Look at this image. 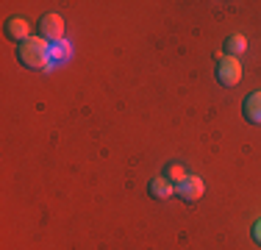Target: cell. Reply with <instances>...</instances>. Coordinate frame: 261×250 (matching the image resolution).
<instances>
[{"instance_id": "obj_1", "label": "cell", "mask_w": 261, "mask_h": 250, "mask_svg": "<svg viewBox=\"0 0 261 250\" xmlns=\"http://www.w3.org/2000/svg\"><path fill=\"white\" fill-rule=\"evenodd\" d=\"M17 59H20L22 67L28 70H47L50 64V42L42 39V36H31L22 45H17Z\"/></svg>"}, {"instance_id": "obj_2", "label": "cell", "mask_w": 261, "mask_h": 250, "mask_svg": "<svg viewBox=\"0 0 261 250\" xmlns=\"http://www.w3.org/2000/svg\"><path fill=\"white\" fill-rule=\"evenodd\" d=\"M214 59H217V81H220L222 86H236L242 81V64H239V59H231V56H225V53H214Z\"/></svg>"}, {"instance_id": "obj_3", "label": "cell", "mask_w": 261, "mask_h": 250, "mask_svg": "<svg viewBox=\"0 0 261 250\" xmlns=\"http://www.w3.org/2000/svg\"><path fill=\"white\" fill-rule=\"evenodd\" d=\"M39 36H42V39H47L50 45L64 42V17H61V14H45L39 20Z\"/></svg>"}, {"instance_id": "obj_4", "label": "cell", "mask_w": 261, "mask_h": 250, "mask_svg": "<svg viewBox=\"0 0 261 250\" xmlns=\"http://www.w3.org/2000/svg\"><path fill=\"white\" fill-rule=\"evenodd\" d=\"M203 192H206V184H203V178H197V175H186L181 184H175V195L184 200V203H197V200L203 197Z\"/></svg>"}, {"instance_id": "obj_5", "label": "cell", "mask_w": 261, "mask_h": 250, "mask_svg": "<svg viewBox=\"0 0 261 250\" xmlns=\"http://www.w3.org/2000/svg\"><path fill=\"white\" fill-rule=\"evenodd\" d=\"M3 34L9 42H14V45H22L25 39H31V25L25 17H9L3 25Z\"/></svg>"}, {"instance_id": "obj_6", "label": "cell", "mask_w": 261, "mask_h": 250, "mask_svg": "<svg viewBox=\"0 0 261 250\" xmlns=\"http://www.w3.org/2000/svg\"><path fill=\"white\" fill-rule=\"evenodd\" d=\"M72 56H75V47H72V42L64 39V42H56V45H50V64H47L45 72H50L53 67H59V64H70Z\"/></svg>"}, {"instance_id": "obj_7", "label": "cell", "mask_w": 261, "mask_h": 250, "mask_svg": "<svg viewBox=\"0 0 261 250\" xmlns=\"http://www.w3.org/2000/svg\"><path fill=\"white\" fill-rule=\"evenodd\" d=\"M242 114H245V120H247V122L261 125V92H250V95L245 97Z\"/></svg>"}, {"instance_id": "obj_8", "label": "cell", "mask_w": 261, "mask_h": 250, "mask_svg": "<svg viewBox=\"0 0 261 250\" xmlns=\"http://www.w3.org/2000/svg\"><path fill=\"white\" fill-rule=\"evenodd\" d=\"M147 195H150L153 200H167V197L175 195V186H172L167 178H153L150 184H147Z\"/></svg>"}, {"instance_id": "obj_9", "label": "cell", "mask_w": 261, "mask_h": 250, "mask_svg": "<svg viewBox=\"0 0 261 250\" xmlns=\"http://www.w3.org/2000/svg\"><path fill=\"white\" fill-rule=\"evenodd\" d=\"M245 50H247V39H245L242 34H231V36L225 39V45H222V53L231 56V59H239Z\"/></svg>"}, {"instance_id": "obj_10", "label": "cell", "mask_w": 261, "mask_h": 250, "mask_svg": "<svg viewBox=\"0 0 261 250\" xmlns=\"http://www.w3.org/2000/svg\"><path fill=\"white\" fill-rule=\"evenodd\" d=\"M161 178H167L172 186H175V184H181V181L186 178V170L178 164V161H170V164L164 167V172H161Z\"/></svg>"}, {"instance_id": "obj_11", "label": "cell", "mask_w": 261, "mask_h": 250, "mask_svg": "<svg viewBox=\"0 0 261 250\" xmlns=\"http://www.w3.org/2000/svg\"><path fill=\"white\" fill-rule=\"evenodd\" d=\"M253 242H256V245H261V220L253 225Z\"/></svg>"}]
</instances>
